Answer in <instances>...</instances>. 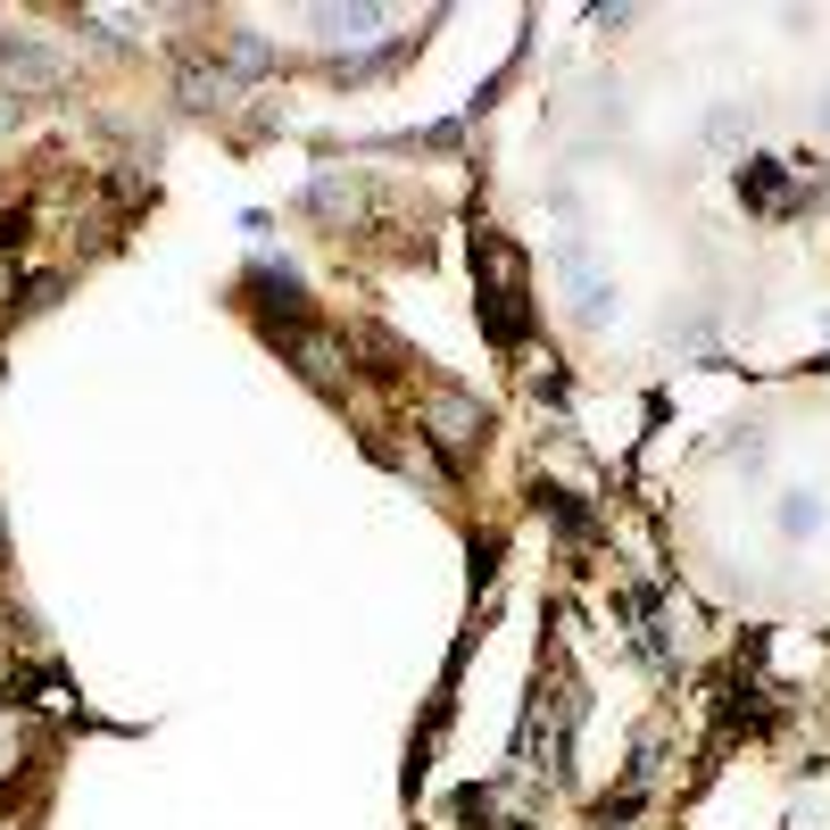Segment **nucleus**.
Listing matches in <instances>:
<instances>
[{
	"label": "nucleus",
	"instance_id": "nucleus-1",
	"mask_svg": "<svg viewBox=\"0 0 830 830\" xmlns=\"http://www.w3.org/2000/svg\"><path fill=\"white\" fill-rule=\"evenodd\" d=\"M482 266H491V333L498 340H524V266H515V249L498 242H482Z\"/></svg>",
	"mask_w": 830,
	"mask_h": 830
},
{
	"label": "nucleus",
	"instance_id": "nucleus-2",
	"mask_svg": "<svg viewBox=\"0 0 830 830\" xmlns=\"http://www.w3.org/2000/svg\"><path fill=\"white\" fill-rule=\"evenodd\" d=\"M739 191H748L755 208H789V200H797V183L773 167V158H748V167H739Z\"/></svg>",
	"mask_w": 830,
	"mask_h": 830
},
{
	"label": "nucleus",
	"instance_id": "nucleus-3",
	"mask_svg": "<svg viewBox=\"0 0 830 830\" xmlns=\"http://www.w3.org/2000/svg\"><path fill=\"white\" fill-rule=\"evenodd\" d=\"M773 531H781V540H806V531H822V498H814V491H781Z\"/></svg>",
	"mask_w": 830,
	"mask_h": 830
},
{
	"label": "nucleus",
	"instance_id": "nucleus-4",
	"mask_svg": "<svg viewBox=\"0 0 830 830\" xmlns=\"http://www.w3.org/2000/svg\"><path fill=\"white\" fill-rule=\"evenodd\" d=\"M0 76L9 83H51V51H42V42H9V51H0Z\"/></svg>",
	"mask_w": 830,
	"mask_h": 830
},
{
	"label": "nucleus",
	"instance_id": "nucleus-5",
	"mask_svg": "<svg viewBox=\"0 0 830 830\" xmlns=\"http://www.w3.org/2000/svg\"><path fill=\"white\" fill-rule=\"evenodd\" d=\"M706 142H739V109H715V116H706Z\"/></svg>",
	"mask_w": 830,
	"mask_h": 830
},
{
	"label": "nucleus",
	"instance_id": "nucleus-6",
	"mask_svg": "<svg viewBox=\"0 0 830 830\" xmlns=\"http://www.w3.org/2000/svg\"><path fill=\"white\" fill-rule=\"evenodd\" d=\"M822 116H830V109H822Z\"/></svg>",
	"mask_w": 830,
	"mask_h": 830
}]
</instances>
